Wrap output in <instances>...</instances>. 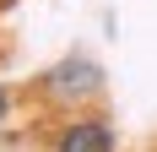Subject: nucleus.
Instances as JSON below:
<instances>
[{
  "label": "nucleus",
  "instance_id": "1",
  "mask_svg": "<svg viewBox=\"0 0 157 152\" xmlns=\"http://www.w3.org/2000/svg\"><path fill=\"white\" fill-rule=\"evenodd\" d=\"M103 87H109V76H103V65H98L92 54H65L60 65L44 71V92L54 98V103H65V109L103 98Z\"/></svg>",
  "mask_w": 157,
  "mask_h": 152
},
{
  "label": "nucleus",
  "instance_id": "2",
  "mask_svg": "<svg viewBox=\"0 0 157 152\" xmlns=\"http://www.w3.org/2000/svg\"><path fill=\"white\" fill-rule=\"evenodd\" d=\"M49 152H119V130H114L103 114H71V120L54 130Z\"/></svg>",
  "mask_w": 157,
  "mask_h": 152
},
{
  "label": "nucleus",
  "instance_id": "3",
  "mask_svg": "<svg viewBox=\"0 0 157 152\" xmlns=\"http://www.w3.org/2000/svg\"><path fill=\"white\" fill-rule=\"evenodd\" d=\"M11 120V92H6V82H0V125Z\"/></svg>",
  "mask_w": 157,
  "mask_h": 152
}]
</instances>
